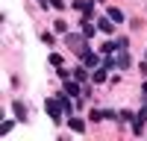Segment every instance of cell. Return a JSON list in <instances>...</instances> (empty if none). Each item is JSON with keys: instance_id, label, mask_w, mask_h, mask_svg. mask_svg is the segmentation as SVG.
<instances>
[{"instance_id": "e0dca14e", "label": "cell", "mask_w": 147, "mask_h": 141, "mask_svg": "<svg viewBox=\"0 0 147 141\" xmlns=\"http://www.w3.org/2000/svg\"><path fill=\"white\" fill-rule=\"evenodd\" d=\"M74 79H77V82H85V79H88V74H85L82 68H77V70H74Z\"/></svg>"}, {"instance_id": "277c9868", "label": "cell", "mask_w": 147, "mask_h": 141, "mask_svg": "<svg viewBox=\"0 0 147 141\" xmlns=\"http://www.w3.org/2000/svg\"><path fill=\"white\" fill-rule=\"evenodd\" d=\"M144 121H147V103L141 106V112L136 115V121H132V129H136V132H141V129H144Z\"/></svg>"}, {"instance_id": "9a60e30c", "label": "cell", "mask_w": 147, "mask_h": 141, "mask_svg": "<svg viewBox=\"0 0 147 141\" xmlns=\"http://www.w3.org/2000/svg\"><path fill=\"white\" fill-rule=\"evenodd\" d=\"M115 65H118V62H115V59H112V53H109V56L103 59V65H100V68H103V70H112Z\"/></svg>"}, {"instance_id": "9c48e42d", "label": "cell", "mask_w": 147, "mask_h": 141, "mask_svg": "<svg viewBox=\"0 0 147 141\" xmlns=\"http://www.w3.org/2000/svg\"><path fill=\"white\" fill-rule=\"evenodd\" d=\"M97 30H100V32H106V35H109V32L115 30V23H112V18H100V21H97Z\"/></svg>"}, {"instance_id": "8fae6325", "label": "cell", "mask_w": 147, "mask_h": 141, "mask_svg": "<svg viewBox=\"0 0 147 141\" xmlns=\"http://www.w3.org/2000/svg\"><path fill=\"white\" fill-rule=\"evenodd\" d=\"M94 30H97V27H94L91 21H82V35H85V38H91V35H94Z\"/></svg>"}, {"instance_id": "8992f818", "label": "cell", "mask_w": 147, "mask_h": 141, "mask_svg": "<svg viewBox=\"0 0 147 141\" xmlns=\"http://www.w3.org/2000/svg\"><path fill=\"white\" fill-rule=\"evenodd\" d=\"M82 65H85V68H97V65H100V56L91 53V50H88V53H82Z\"/></svg>"}, {"instance_id": "6da1fadb", "label": "cell", "mask_w": 147, "mask_h": 141, "mask_svg": "<svg viewBox=\"0 0 147 141\" xmlns=\"http://www.w3.org/2000/svg\"><path fill=\"white\" fill-rule=\"evenodd\" d=\"M65 44H68L71 50L77 53V56H82V53H88V41H85V35L80 38L77 32H68V35H65Z\"/></svg>"}, {"instance_id": "5bb4252c", "label": "cell", "mask_w": 147, "mask_h": 141, "mask_svg": "<svg viewBox=\"0 0 147 141\" xmlns=\"http://www.w3.org/2000/svg\"><path fill=\"white\" fill-rule=\"evenodd\" d=\"M53 27H56V32H59V35H68V21H56Z\"/></svg>"}, {"instance_id": "7a4b0ae2", "label": "cell", "mask_w": 147, "mask_h": 141, "mask_svg": "<svg viewBox=\"0 0 147 141\" xmlns=\"http://www.w3.org/2000/svg\"><path fill=\"white\" fill-rule=\"evenodd\" d=\"M44 109H47V115H50V121L53 124H62V103H59V97H47L44 100Z\"/></svg>"}, {"instance_id": "d6986e66", "label": "cell", "mask_w": 147, "mask_h": 141, "mask_svg": "<svg viewBox=\"0 0 147 141\" xmlns=\"http://www.w3.org/2000/svg\"><path fill=\"white\" fill-rule=\"evenodd\" d=\"M12 126H15L12 121H3V126H0V132H3V135H9V132H12Z\"/></svg>"}, {"instance_id": "5b68a950", "label": "cell", "mask_w": 147, "mask_h": 141, "mask_svg": "<svg viewBox=\"0 0 147 141\" xmlns=\"http://www.w3.org/2000/svg\"><path fill=\"white\" fill-rule=\"evenodd\" d=\"M109 117H115L112 109H91V121H109Z\"/></svg>"}, {"instance_id": "ac0fdd59", "label": "cell", "mask_w": 147, "mask_h": 141, "mask_svg": "<svg viewBox=\"0 0 147 141\" xmlns=\"http://www.w3.org/2000/svg\"><path fill=\"white\" fill-rule=\"evenodd\" d=\"M50 65H53V68H62V56H59V53H50Z\"/></svg>"}, {"instance_id": "52a82bcc", "label": "cell", "mask_w": 147, "mask_h": 141, "mask_svg": "<svg viewBox=\"0 0 147 141\" xmlns=\"http://www.w3.org/2000/svg\"><path fill=\"white\" fill-rule=\"evenodd\" d=\"M65 94H68V97H77V94H80V82L77 79H65Z\"/></svg>"}, {"instance_id": "4fadbf2b", "label": "cell", "mask_w": 147, "mask_h": 141, "mask_svg": "<svg viewBox=\"0 0 147 141\" xmlns=\"http://www.w3.org/2000/svg\"><path fill=\"white\" fill-rule=\"evenodd\" d=\"M109 18H112L115 23H124V12L121 9H109Z\"/></svg>"}, {"instance_id": "44dd1931", "label": "cell", "mask_w": 147, "mask_h": 141, "mask_svg": "<svg viewBox=\"0 0 147 141\" xmlns=\"http://www.w3.org/2000/svg\"><path fill=\"white\" fill-rule=\"evenodd\" d=\"M50 6L53 9H65V0H50Z\"/></svg>"}, {"instance_id": "2e32d148", "label": "cell", "mask_w": 147, "mask_h": 141, "mask_svg": "<svg viewBox=\"0 0 147 141\" xmlns=\"http://www.w3.org/2000/svg\"><path fill=\"white\" fill-rule=\"evenodd\" d=\"M59 103H62V109H65L68 115L74 112V106H71V100H68V94H62V97H59Z\"/></svg>"}, {"instance_id": "ffe728a7", "label": "cell", "mask_w": 147, "mask_h": 141, "mask_svg": "<svg viewBox=\"0 0 147 141\" xmlns=\"http://www.w3.org/2000/svg\"><path fill=\"white\" fill-rule=\"evenodd\" d=\"M103 79H106V70H103V68L94 70V82H103Z\"/></svg>"}, {"instance_id": "3957f363", "label": "cell", "mask_w": 147, "mask_h": 141, "mask_svg": "<svg viewBox=\"0 0 147 141\" xmlns=\"http://www.w3.org/2000/svg\"><path fill=\"white\" fill-rule=\"evenodd\" d=\"M71 6L77 9V12H82L85 21H91V15H94V3H91V0H74Z\"/></svg>"}, {"instance_id": "7c38bea8", "label": "cell", "mask_w": 147, "mask_h": 141, "mask_svg": "<svg viewBox=\"0 0 147 141\" xmlns=\"http://www.w3.org/2000/svg\"><path fill=\"white\" fill-rule=\"evenodd\" d=\"M68 126L74 129V132H82V129H85V124L80 121V117H71V121H68Z\"/></svg>"}, {"instance_id": "ba28073f", "label": "cell", "mask_w": 147, "mask_h": 141, "mask_svg": "<svg viewBox=\"0 0 147 141\" xmlns=\"http://www.w3.org/2000/svg\"><path fill=\"white\" fill-rule=\"evenodd\" d=\"M129 65H132V59H129V50H118V68H124V70H127Z\"/></svg>"}, {"instance_id": "30bf717a", "label": "cell", "mask_w": 147, "mask_h": 141, "mask_svg": "<svg viewBox=\"0 0 147 141\" xmlns=\"http://www.w3.org/2000/svg\"><path fill=\"white\" fill-rule=\"evenodd\" d=\"M12 109H15V115L21 117V121H27V106H24L21 100H15V103H12Z\"/></svg>"}]
</instances>
